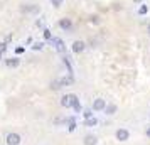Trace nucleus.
<instances>
[{"mask_svg":"<svg viewBox=\"0 0 150 145\" xmlns=\"http://www.w3.org/2000/svg\"><path fill=\"white\" fill-rule=\"evenodd\" d=\"M78 101H79V98L76 96L74 93H68L61 98V106L62 108H73Z\"/></svg>","mask_w":150,"mask_h":145,"instance_id":"obj_1","label":"nucleus"},{"mask_svg":"<svg viewBox=\"0 0 150 145\" xmlns=\"http://www.w3.org/2000/svg\"><path fill=\"white\" fill-rule=\"evenodd\" d=\"M106 100H103V98H96V100H93V105H91V110L93 111H105V108H106Z\"/></svg>","mask_w":150,"mask_h":145,"instance_id":"obj_2","label":"nucleus"},{"mask_svg":"<svg viewBox=\"0 0 150 145\" xmlns=\"http://www.w3.org/2000/svg\"><path fill=\"white\" fill-rule=\"evenodd\" d=\"M115 137L118 142H127L130 138V132L127 130V128H118V130L115 132Z\"/></svg>","mask_w":150,"mask_h":145,"instance_id":"obj_3","label":"nucleus"},{"mask_svg":"<svg viewBox=\"0 0 150 145\" xmlns=\"http://www.w3.org/2000/svg\"><path fill=\"white\" fill-rule=\"evenodd\" d=\"M21 135L19 133H15V132H12V133H8L7 137H5V142H7V145H19L21 144Z\"/></svg>","mask_w":150,"mask_h":145,"instance_id":"obj_4","label":"nucleus"},{"mask_svg":"<svg viewBox=\"0 0 150 145\" xmlns=\"http://www.w3.org/2000/svg\"><path fill=\"white\" fill-rule=\"evenodd\" d=\"M57 25L62 29V30H66V32H69L71 29H73V21L71 19H68V17H62L61 21L57 22Z\"/></svg>","mask_w":150,"mask_h":145,"instance_id":"obj_5","label":"nucleus"},{"mask_svg":"<svg viewBox=\"0 0 150 145\" xmlns=\"http://www.w3.org/2000/svg\"><path fill=\"white\" fill-rule=\"evenodd\" d=\"M84 49H86L84 41H74V42H73V46H71V51H73L74 54H79V52H83Z\"/></svg>","mask_w":150,"mask_h":145,"instance_id":"obj_6","label":"nucleus"},{"mask_svg":"<svg viewBox=\"0 0 150 145\" xmlns=\"http://www.w3.org/2000/svg\"><path fill=\"white\" fill-rule=\"evenodd\" d=\"M51 42H52V44L56 46V51H57V52H61V54H64V52H66V46H64V42H62L61 39L54 37V39H52Z\"/></svg>","mask_w":150,"mask_h":145,"instance_id":"obj_7","label":"nucleus"},{"mask_svg":"<svg viewBox=\"0 0 150 145\" xmlns=\"http://www.w3.org/2000/svg\"><path fill=\"white\" fill-rule=\"evenodd\" d=\"M22 12H25V14H37V12H41V8H39V5L29 4V5H24L22 7Z\"/></svg>","mask_w":150,"mask_h":145,"instance_id":"obj_8","label":"nucleus"},{"mask_svg":"<svg viewBox=\"0 0 150 145\" xmlns=\"http://www.w3.org/2000/svg\"><path fill=\"white\" fill-rule=\"evenodd\" d=\"M5 64H7V68H19V64H21V59L19 57H8L5 59Z\"/></svg>","mask_w":150,"mask_h":145,"instance_id":"obj_9","label":"nucleus"},{"mask_svg":"<svg viewBox=\"0 0 150 145\" xmlns=\"http://www.w3.org/2000/svg\"><path fill=\"white\" fill-rule=\"evenodd\" d=\"M84 145H98V138L95 137V135H91V133H88L86 137H84Z\"/></svg>","mask_w":150,"mask_h":145,"instance_id":"obj_10","label":"nucleus"},{"mask_svg":"<svg viewBox=\"0 0 150 145\" xmlns=\"http://www.w3.org/2000/svg\"><path fill=\"white\" fill-rule=\"evenodd\" d=\"M116 110H118V106H116V105L108 103V105H106V108H105V113L111 117V115H115V113H116Z\"/></svg>","mask_w":150,"mask_h":145,"instance_id":"obj_11","label":"nucleus"},{"mask_svg":"<svg viewBox=\"0 0 150 145\" xmlns=\"http://www.w3.org/2000/svg\"><path fill=\"white\" fill-rule=\"evenodd\" d=\"M66 122H68V130H69V132H74L76 127H78V125H76L74 117H68V120H66Z\"/></svg>","mask_w":150,"mask_h":145,"instance_id":"obj_12","label":"nucleus"},{"mask_svg":"<svg viewBox=\"0 0 150 145\" xmlns=\"http://www.w3.org/2000/svg\"><path fill=\"white\" fill-rule=\"evenodd\" d=\"M96 125H98V120H96L95 117L86 118V120H84V127H96Z\"/></svg>","mask_w":150,"mask_h":145,"instance_id":"obj_13","label":"nucleus"},{"mask_svg":"<svg viewBox=\"0 0 150 145\" xmlns=\"http://www.w3.org/2000/svg\"><path fill=\"white\" fill-rule=\"evenodd\" d=\"M42 35H44L46 41H52V39H54V37H52V32H51L49 29H44V30H42Z\"/></svg>","mask_w":150,"mask_h":145,"instance_id":"obj_14","label":"nucleus"},{"mask_svg":"<svg viewBox=\"0 0 150 145\" xmlns=\"http://www.w3.org/2000/svg\"><path fill=\"white\" fill-rule=\"evenodd\" d=\"M149 12V5H145V4H142L140 7H138V15H145Z\"/></svg>","mask_w":150,"mask_h":145,"instance_id":"obj_15","label":"nucleus"},{"mask_svg":"<svg viewBox=\"0 0 150 145\" xmlns=\"http://www.w3.org/2000/svg\"><path fill=\"white\" fill-rule=\"evenodd\" d=\"M59 81H61V86H66V84H71V83H73V78H71V76H68V78H61Z\"/></svg>","mask_w":150,"mask_h":145,"instance_id":"obj_16","label":"nucleus"},{"mask_svg":"<svg viewBox=\"0 0 150 145\" xmlns=\"http://www.w3.org/2000/svg\"><path fill=\"white\" fill-rule=\"evenodd\" d=\"M49 2H51V5H52V7H56V8H59L62 4H64V0H49Z\"/></svg>","mask_w":150,"mask_h":145,"instance_id":"obj_17","label":"nucleus"},{"mask_svg":"<svg viewBox=\"0 0 150 145\" xmlns=\"http://www.w3.org/2000/svg\"><path fill=\"white\" fill-rule=\"evenodd\" d=\"M42 47H44V42H34V46H32L34 51H41Z\"/></svg>","mask_w":150,"mask_h":145,"instance_id":"obj_18","label":"nucleus"},{"mask_svg":"<svg viewBox=\"0 0 150 145\" xmlns=\"http://www.w3.org/2000/svg\"><path fill=\"white\" fill-rule=\"evenodd\" d=\"M83 117H84V120H86V118H91L93 117V110H84L83 111Z\"/></svg>","mask_w":150,"mask_h":145,"instance_id":"obj_19","label":"nucleus"},{"mask_svg":"<svg viewBox=\"0 0 150 145\" xmlns=\"http://www.w3.org/2000/svg\"><path fill=\"white\" fill-rule=\"evenodd\" d=\"M5 51H7V44H5V42H0V52L4 54Z\"/></svg>","mask_w":150,"mask_h":145,"instance_id":"obj_20","label":"nucleus"},{"mask_svg":"<svg viewBox=\"0 0 150 145\" xmlns=\"http://www.w3.org/2000/svg\"><path fill=\"white\" fill-rule=\"evenodd\" d=\"M73 108H74V111H78V113H79V111L83 110V106H81V103H79V101H78V103H76L74 106H73Z\"/></svg>","mask_w":150,"mask_h":145,"instance_id":"obj_21","label":"nucleus"},{"mask_svg":"<svg viewBox=\"0 0 150 145\" xmlns=\"http://www.w3.org/2000/svg\"><path fill=\"white\" fill-rule=\"evenodd\" d=\"M24 51H25V47H17L15 49V54H22Z\"/></svg>","mask_w":150,"mask_h":145,"instance_id":"obj_22","label":"nucleus"},{"mask_svg":"<svg viewBox=\"0 0 150 145\" xmlns=\"http://www.w3.org/2000/svg\"><path fill=\"white\" fill-rule=\"evenodd\" d=\"M89 21H91V22H95V24H98V22H100V21H98V17H96V15H95V17H91Z\"/></svg>","mask_w":150,"mask_h":145,"instance_id":"obj_23","label":"nucleus"},{"mask_svg":"<svg viewBox=\"0 0 150 145\" xmlns=\"http://www.w3.org/2000/svg\"><path fill=\"white\" fill-rule=\"evenodd\" d=\"M145 135L150 138V127H147V130H145Z\"/></svg>","mask_w":150,"mask_h":145,"instance_id":"obj_24","label":"nucleus"},{"mask_svg":"<svg viewBox=\"0 0 150 145\" xmlns=\"http://www.w3.org/2000/svg\"><path fill=\"white\" fill-rule=\"evenodd\" d=\"M133 2H135V4H142L143 0H133Z\"/></svg>","mask_w":150,"mask_h":145,"instance_id":"obj_25","label":"nucleus"},{"mask_svg":"<svg viewBox=\"0 0 150 145\" xmlns=\"http://www.w3.org/2000/svg\"><path fill=\"white\" fill-rule=\"evenodd\" d=\"M147 30H149V34H150V24H149V27H147Z\"/></svg>","mask_w":150,"mask_h":145,"instance_id":"obj_26","label":"nucleus"},{"mask_svg":"<svg viewBox=\"0 0 150 145\" xmlns=\"http://www.w3.org/2000/svg\"><path fill=\"white\" fill-rule=\"evenodd\" d=\"M0 61H2V52H0Z\"/></svg>","mask_w":150,"mask_h":145,"instance_id":"obj_27","label":"nucleus"}]
</instances>
